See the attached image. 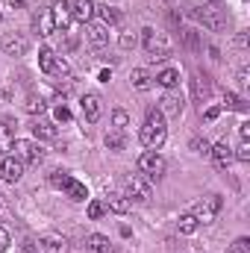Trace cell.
I'll list each match as a JSON object with an SVG mask.
<instances>
[{"instance_id":"cell-8","label":"cell","mask_w":250,"mask_h":253,"mask_svg":"<svg viewBox=\"0 0 250 253\" xmlns=\"http://www.w3.org/2000/svg\"><path fill=\"white\" fill-rule=\"evenodd\" d=\"M0 177H3L6 183H18V180L24 177V162H21L18 156H6L3 165H0Z\"/></svg>"},{"instance_id":"cell-18","label":"cell","mask_w":250,"mask_h":253,"mask_svg":"<svg viewBox=\"0 0 250 253\" xmlns=\"http://www.w3.org/2000/svg\"><path fill=\"white\" fill-rule=\"evenodd\" d=\"M65 194H68L71 200H77V203H80V200H85V197H88V189H85L80 180H74V177H71V180L65 183Z\"/></svg>"},{"instance_id":"cell-7","label":"cell","mask_w":250,"mask_h":253,"mask_svg":"<svg viewBox=\"0 0 250 253\" xmlns=\"http://www.w3.org/2000/svg\"><path fill=\"white\" fill-rule=\"evenodd\" d=\"M80 106H83V118H85L88 124L100 121V115H103V100H100L97 94H83Z\"/></svg>"},{"instance_id":"cell-43","label":"cell","mask_w":250,"mask_h":253,"mask_svg":"<svg viewBox=\"0 0 250 253\" xmlns=\"http://www.w3.org/2000/svg\"><path fill=\"white\" fill-rule=\"evenodd\" d=\"M239 132H242V141H248V138H250V124H248V121L239 126Z\"/></svg>"},{"instance_id":"cell-5","label":"cell","mask_w":250,"mask_h":253,"mask_svg":"<svg viewBox=\"0 0 250 253\" xmlns=\"http://www.w3.org/2000/svg\"><path fill=\"white\" fill-rule=\"evenodd\" d=\"M150 177H141V174H132V177H126V200H135V203H144V200H150Z\"/></svg>"},{"instance_id":"cell-13","label":"cell","mask_w":250,"mask_h":253,"mask_svg":"<svg viewBox=\"0 0 250 253\" xmlns=\"http://www.w3.org/2000/svg\"><path fill=\"white\" fill-rule=\"evenodd\" d=\"M50 18H53V27H56V30H68V27H71V21H74V18H71V3H65V0H59V3H56V6H53V9H50Z\"/></svg>"},{"instance_id":"cell-16","label":"cell","mask_w":250,"mask_h":253,"mask_svg":"<svg viewBox=\"0 0 250 253\" xmlns=\"http://www.w3.org/2000/svg\"><path fill=\"white\" fill-rule=\"evenodd\" d=\"M156 83H159L162 88H174V85L180 83V71H177V68H162V71L156 74Z\"/></svg>"},{"instance_id":"cell-33","label":"cell","mask_w":250,"mask_h":253,"mask_svg":"<svg viewBox=\"0 0 250 253\" xmlns=\"http://www.w3.org/2000/svg\"><path fill=\"white\" fill-rule=\"evenodd\" d=\"M85 212H88V218H91V221H97V218H103V212H106V203H100V200H91Z\"/></svg>"},{"instance_id":"cell-46","label":"cell","mask_w":250,"mask_h":253,"mask_svg":"<svg viewBox=\"0 0 250 253\" xmlns=\"http://www.w3.org/2000/svg\"><path fill=\"white\" fill-rule=\"evenodd\" d=\"M0 206H3V197H0Z\"/></svg>"},{"instance_id":"cell-38","label":"cell","mask_w":250,"mask_h":253,"mask_svg":"<svg viewBox=\"0 0 250 253\" xmlns=\"http://www.w3.org/2000/svg\"><path fill=\"white\" fill-rule=\"evenodd\" d=\"M121 47H135V36H129V33H121Z\"/></svg>"},{"instance_id":"cell-6","label":"cell","mask_w":250,"mask_h":253,"mask_svg":"<svg viewBox=\"0 0 250 253\" xmlns=\"http://www.w3.org/2000/svg\"><path fill=\"white\" fill-rule=\"evenodd\" d=\"M165 168H168V162H165V156H159L156 150H144V153L138 156V171L147 174V177H162Z\"/></svg>"},{"instance_id":"cell-25","label":"cell","mask_w":250,"mask_h":253,"mask_svg":"<svg viewBox=\"0 0 250 253\" xmlns=\"http://www.w3.org/2000/svg\"><path fill=\"white\" fill-rule=\"evenodd\" d=\"M24 109H27L30 115H42V112L47 109V103H44L39 94H27V100H24Z\"/></svg>"},{"instance_id":"cell-35","label":"cell","mask_w":250,"mask_h":253,"mask_svg":"<svg viewBox=\"0 0 250 253\" xmlns=\"http://www.w3.org/2000/svg\"><path fill=\"white\" fill-rule=\"evenodd\" d=\"M112 124L118 126V129H124V126L129 124V115H126L124 109H115V112H112Z\"/></svg>"},{"instance_id":"cell-32","label":"cell","mask_w":250,"mask_h":253,"mask_svg":"<svg viewBox=\"0 0 250 253\" xmlns=\"http://www.w3.org/2000/svg\"><path fill=\"white\" fill-rule=\"evenodd\" d=\"M39 30H42V36H53V33H56V27H53V18H50V9L42 15V21H39Z\"/></svg>"},{"instance_id":"cell-24","label":"cell","mask_w":250,"mask_h":253,"mask_svg":"<svg viewBox=\"0 0 250 253\" xmlns=\"http://www.w3.org/2000/svg\"><path fill=\"white\" fill-rule=\"evenodd\" d=\"M200 18H203V24H206L209 30H224V24H227L215 9H203V12H200Z\"/></svg>"},{"instance_id":"cell-4","label":"cell","mask_w":250,"mask_h":253,"mask_svg":"<svg viewBox=\"0 0 250 253\" xmlns=\"http://www.w3.org/2000/svg\"><path fill=\"white\" fill-rule=\"evenodd\" d=\"M221 212V194H206L203 200H197L194 203V218L200 221V224H209V221H215V215Z\"/></svg>"},{"instance_id":"cell-2","label":"cell","mask_w":250,"mask_h":253,"mask_svg":"<svg viewBox=\"0 0 250 253\" xmlns=\"http://www.w3.org/2000/svg\"><path fill=\"white\" fill-rule=\"evenodd\" d=\"M141 42H144V50L150 53V59H159V62L168 59V47L171 44H168V39L162 33H156L153 27H144L141 30Z\"/></svg>"},{"instance_id":"cell-42","label":"cell","mask_w":250,"mask_h":253,"mask_svg":"<svg viewBox=\"0 0 250 253\" xmlns=\"http://www.w3.org/2000/svg\"><path fill=\"white\" fill-rule=\"evenodd\" d=\"M239 85H242V88H248V85H250V77H248V71H239Z\"/></svg>"},{"instance_id":"cell-10","label":"cell","mask_w":250,"mask_h":253,"mask_svg":"<svg viewBox=\"0 0 250 253\" xmlns=\"http://www.w3.org/2000/svg\"><path fill=\"white\" fill-rule=\"evenodd\" d=\"M183 106H186V100H183V94H177V91H168L165 97H162V115H171V118H180L183 115Z\"/></svg>"},{"instance_id":"cell-41","label":"cell","mask_w":250,"mask_h":253,"mask_svg":"<svg viewBox=\"0 0 250 253\" xmlns=\"http://www.w3.org/2000/svg\"><path fill=\"white\" fill-rule=\"evenodd\" d=\"M218 115H221V106H212V109H206V115H203V118H206V121H215Z\"/></svg>"},{"instance_id":"cell-44","label":"cell","mask_w":250,"mask_h":253,"mask_svg":"<svg viewBox=\"0 0 250 253\" xmlns=\"http://www.w3.org/2000/svg\"><path fill=\"white\" fill-rule=\"evenodd\" d=\"M9 6H24V0H9Z\"/></svg>"},{"instance_id":"cell-47","label":"cell","mask_w":250,"mask_h":253,"mask_svg":"<svg viewBox=\"0 0 250 253\" xmlns=\"http://www.w3.org/2000/svg\"><path fill=\"white\" fill-rule=\"evenodd\" d=\"M0 21H3V15H0Z\"/></svg>"},{"instance_id":"cell-19","label":"cell","mask_w":250,"mask_h":253,"mask_svg":"<svg viewBox=\"0 0 250 253\" xmlns=\"http://www.w3.org/2000/svg\"><path fill=\"white\" fill-rule=\"evenodd\" d=\"M30 129H33V135H36V138H56V135H59V129L50 124V121H36Z\"/></svg>"},{"instance_id":"cell-40","label":"cell","mask_w":250,"mask_h":253,"mask_svg":"<svg viewBox=\"0 0 250 253\" xmlns=\"http://www.w3.org/2000/svg\"><path fill=\"white\" fill-rule=\"evenodd\" d=\"M9 245H12V239H9V233H6V230H0V253L6 251Z\"/></svg>"},{"instance_id":"cell-27","label":"cell","mask_w":250,"mask_h":253,"mask_svg":"<svg viewBox=\"0 0 250 253\" xmlns=\"http://www.w3.org/2000/svg\"><path fill=\"white\" fill-rule=\"evenodd\" d=\"M224 106H227V109H233V112H248L245 97H239V94H233V91H227V94H224Z\"/></svg>"},{"instance_id":"cell-20","label":"cell","mask_w":250,"mask_h":253,"mask_svg":"<svg viewBox=\"0 0 250 253\" xmlns=\"http://www.w3.org/2000/svg\"><path fill=\"white\" fill-rule=\"evenodd\" d=\"M106 209H112L115 215H126V212H129V200H126V194H109Z\"/></svg>"},{"instance_id":"cell-23","label":"cell","mask_w":250,"mask_h":253,"mask_svg":"<svg viewBox=\"0 0 250 253\" xmlns=\"http://www.w3.org/2000/svg\"><path fill=\"white\" fill-rule=\"evenodd\" d=\"M15 144V135H12V126L9 121H0V153H9Z\"/></svg>"},{"instance_id":"cell-22","label":"cell","mask_w":250,"mask_h":253,"mask_svg":"<svg viewBox=\"0 0 250 253\" xmlns=\"http://www.w3.org/2000/svg\"><path fill=\"white\" fill-rule=\"evenodd\" d=\"M39 68H42L44 74H53V68H56V53H53L50 47H42V50H39Z\"/></svg>"},{"instance_id":"cell-26","label":"cell","mask_w":250,"mask_h":253,"mask_svg":"<svg viewBox=\"0 0 250 253\" xmlns=\"http://www.w3.org/2000/svg\"><path fill=\"white\" fill-rule=\"evenodd\" d=\"M124 129H118V126H115V129H109V132H106V147H109V150H124Z\"/></svg>"},{"instance_id":"cell-29","label":"cell","mask_w":250,"mask_h":253,"mask_svg":"<svg viewBox=\"0 0 250 253\" xmlns=\"http://www.w3.org/2000/svg\"><path fill=\"white\" fill-rule=\"evenodd\" d=\"M94 9L100 12L103 24H121V12H118L115 6H94Z\"/></svg>"},{"instance_id":"cell-45","label":"cell","mask_w":250,"mask_h":253,"mask_svg":"<svg viewBox=\"0 0 250 253\" xmlns=\"http://www.w3.org/2000/svg\"><path fill=\"white\" fill-rule=\"evenodd\" d=\"M209 3H221V0H209Z\"/></svg>"},{"instance_id":"cell-34","label":"cell","mask_w":250,"mask_h":253,"mask_svg":"<svg viewBox=\"0 0 250 253\" xmlns=\"http://www.w3.org/2000/svg\"><path fill=\"white\" fill-rule=\"evenodd\" d=\"M68 180H71V174H68V171H53V174H50V183H53L56 189H65V183H68Z\"/></svg>"},{"instance_id":"cell-1","label":"cell","mask_w":250,"mask_h":253,"mask_svg":"<svg viewBox=\"0 0 250 253\" xmlns=\"http://www.w3.org/2000/svg\"><path fill=\"white\" fill-rule=\"evenodd\" d=\"M138 138H141V144H144L147 150H159V147L165 144L168 126H165V115H162L159 109H150V112H147V121H144V126H141Z\"/></svg>"},{"instance_id":"cell-36","label":"cell","mask_w":250,"mask_h":253,"mask_svg":"<svg viewBox=\"0 0 250 253\" xmlns=\"http://www.w3.org/2000/svg\"><path fill=\"white\" fill-rule=\"evenodd\" d=\"M233 156H236L239 162H250V144H248V141H242V144H239V150H236Z\"/></svg>"},{"instance_id":"cell-39","label":"cell","mask_w":250,"mask_h":253,"mask_svg":"<svg viewBox=\"0 0 250 253\" xmlns=\"http://www.w3.org/2000/svg\"><path fill=\"white\" fill-rule=\"evenodd\" d=\"M56 121H71V109L68 106H56Z\"/></svg>"},{"instance_id":"cell-12","label":"cell","mask_w":250,"mask_h":253,"mask_svg":"<svg viewBox=\"0 0 250 253\" xmlns=\"http://www.w3.org/2000/svg\"><path fill=\"white\" fill-rule=\"evenodd\" d=\"M94 12H97V9H94L91 0H74V3H71V18L80 21V24H91Z\"/></svg>"},{"instance_id":"cell-28","label":"cell","mask_w":250,"mask_h":253,"mask_svg":"<svg viewBox=\"0 0 250 253\" xmlns=\"http://www.w3.org/2000/svg\"><path fill=\"white\" fill-rule=\"evenodd\" d=\"M177 227H180V233H183V236H191V233H197V227H200V221H197L194 215H180V221H177Z\"/></svg>"},{"instance_id":"cell-11","label":"cell","mask_w":250,"mask_h":253,"mask_svg":"<svg viewBox=\"0 0 250 253\" xmlns=\"http://www.w3.org/2000/svg\"><path fill=\"white\" fill-rule=\"evenodd\" d=\"M209 156H212V162H215L221 171H227V168H230V162L236 159V156H233V147H230L227 141H218V144L209 150Z\"/></svg>"},{"instance_id":"cell-9","label":"cell","mask_w":250,"mask_h":253,"mask_svg":"<svg viewBox=\"0 0 250 253\" xmlns=\"http://www.w3.org/2000/svg\"><path fill=\"white\" fill-rule=\"evenodd\" d=\"M27 47H30V42H27L24 36H18V33L3 36V50H6V56H24Z\"/></svg>"},{"instance_id":"cell-17","label":"cell","mask_w":250,"mask_h":253,"mask_svg":"<svg viewBox=\"0 0 250 253\" xmlns=\"http://www.w3.org/2000/svg\"><path fill=\"white\" fill-rule=\"evenodd\" d=\"M85 248L91 253H109L112 251V245H109V239L106 236H100V233H94V236H88L85 239Z\"/></svg>"},{"instance_id":"cell-21","label":"cell","mask_w":250,"mask_h":253,"mask_svg":"<svg viewBox=\"0 0 250 253\" xmlns=\"http://www.w3.org/2000/svg\"><path fill=\"white\" fill-rule=\"evenodd\" d=\"M129 80H132V85H135L138 91H147V88L153 85V80H150V74H147L144 68H135V71L129 74Z\"/></svg>"},{"instance_id":"cell-37","label":"cell","mask_w":250,"mask_h":253,"mask_svg":"<svg viewBox=\"0 0 250 253\" xmlns=\"http://www.w3.org/2000/svg\"><path fill=\"white\" fill-rule=\"evenodd\" d=\"M230 253H250V242H248V239H236Z\"/></svg>"},{"instance_id":"cell-31","label":"cell","mask_w":250,"mask_h":253,"mask_svg":"<svg viewBox=\"0 0 250 253\" xmlns=\"http://www.w3.org/2000/svg\"><path fill=\"white\" fill-rule=\"evenodd\" d=\"M188 147H191L197 156H209V150H212V144H209L206 138H200V135H194V138L188 141Z\"/></svg>"},{"instance_id":"cell-15","label":"cell","mask_w":250,"mask_h":253,"mask_svg":"<svg viewBox=\"0 0 250 253\" xmlns=\"http://www.w3.org/2000/svg\"><path fill=\"white\" fill-rule=\"evenodd\" d=\"M88 42H91L94 47H103V44L109 42L106 27H103V24H88Z\"/></svg>"},{"instance_id":"cell-30","label":"cell","mask_w":250,"mask_h":253,"mask_svg":"<svg viewBox=\"0 0 250 253\" xmlns=\"http://www.w3.org/2000/svg\"><path fill=\"white\" fill-rule=\"evenodd\" d=\"M44 248H47V253H65V239L50 233V236H44Z\"/></svg>"},{"instance_id":"cell-3","label":"cell","mask_w":250,"mask_h":253,"mask_svg":"<svg viewBox=\"0 0 250 253\" xmlns=\"http://www.w3.org/2000/svg\"><path fill=\"white\" fill-rule=\"evenodd\" d=\"M12 150H15V156H18L24 165H27V162L39 165V162L44 159V150H42V144H39V141H30V138H15Z\"/></svg>"},{"instance_id":"cell-14","label":"cell","mask_w":250,"mask_h":253,"mask_svg":"<svg viewBox=\"0 0 250 253\" xmlns=\"http://www.w3.org/2000/svg\"><path fill=\"white\" fill-rule=\"evenodd\" d=\"M209 94H212V83H209V77H206V74H197V77H194V97H197V103H206Z\"/></svg>"}]
</instances>
